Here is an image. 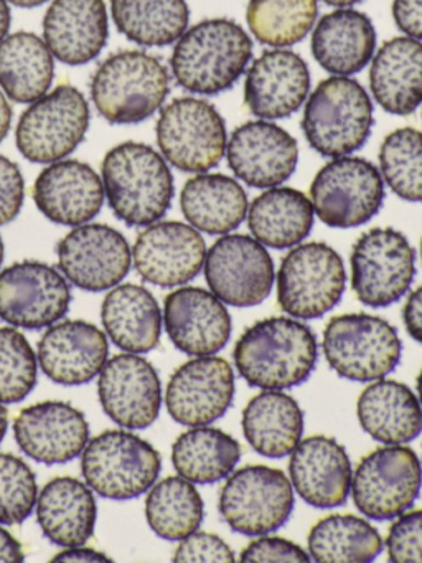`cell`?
<instances>
[{
    "mask_svg": "<svg viewBox=\"0 0 422 563\" xmlns=\"http://www.w3.org/2000/svg\"><path fill=\"white\" fill-rule=\"evenodd\" d=\"M20 450L43 464H65L78 457L89 441L85 415L65 401H42L23 408L13 421Z\"/></svg>",
    "mask_w": 422,
    "mask_h": 563,
    "instance_id": "cell-23",
    "label": "cell"
},
{
    "mask_svg": "<svg viewBox=\"0 0 422 563\" xmlns=\"http://www.w3.org/2000/svg\"><path fill=\"white\" fill-rule=\"evenodd\" d=\"M386 550L389 562H422V509L406 510L396 517L386 539Z\"/></svg>",
    "mask_w": 422,
    "mask_h": 563,
    "instance_id": "cell-46",
    "label": "cell"
},
{
    "mask_svg": "<svg viewBox=\"0 0 422 563\" xmlns=\"http://www.w3.org/2000/svg\"><path fill=\"white\" fill-rule=\"evenodd\" d=\"M7 427H9V411L3 407V404H0V443L5 437Z\"/></svg>",
    "mask_w": 422,
    "mask_h": 563,
    "instance_id": "cell-57",
    "label": "cell"
},
{
    "mask_svg": "<svg viewBox=\"0 0 422 563\" xmlns=\"http://www.w3.org/2000/svg\"><path fill=\"white\" fill-rule=\"evenodd\" d=\"M346 288L342 256L322 242L293 246L277 273V301L292 318L319 319L332 311Z\"/></svg>",
    "mask_w": 422,
    "mask_h": 563,
    "instance_id": "cell-9",
    "label": "cell"
},
{
    "mask_svg": "<svg viewBox=\"0 0 422 563\" xmlns=\"http://www.w3.org/2000/svg\"><path fill=\"white\" fill-rule=\"evenodd\" d=\"M52 562H111L108 555L98 550L86 549V547H68L63 552L56 553Z\"/></svg>",
    "mask_w": 422,
    "mask_h": 563,
    "instance_id": "cell-52",
    "label": "cell"
},
{
    "mask_svg": "<svg viewBox=\"0 0 422 563\" xmlns=\"http://www.w3.org/2000/svg\"><path fill=\"white\" fill-rule=\"evenodd\" d=\"M160 470L158 451L131 431H102L82 450L86 484L106 499L129 500L142 496L154 486Z\"/></svg>",
    "mask_w": 422,
    "mask_h": 563,
    "instance_id": "cell-7",
    "label": "cell"
},
{
    "mask_svg": "<svg viewBox=\"0 0 422 563\" xmlns=\"http://www.w3.org/2000/svg\"><path fill=\"white\" fill-rule=\"evenodd\" d=\"M323 2H325L326 5H332V8L345 9L359 4L362 0H323Z\"/></svg>",
    "mask_w": 422,
    "mask_h": 563,
    "instance_id": "cell-58",
    "label": "cell"
},
{
    "mask_svg": "<svg viewBox=\"0 0 422 563\" xmlns=\"http://www.w3.org/2000/svg\"><path fill=\"white\" fill-rule=\"evenodd\" d=\"M422 466L404 444H386L359 461L352 479L353 503L373 520H392L421 494Z\"/></svg>",
    "mask_w": 422,
    "mask_h": 563,
    "instance_id": "cell-13",
    "label": "cell"
},
{
    "mask_svg": "<svg viewBox=\"0 0 422 563\" xmlns=\"http://www.w3.org/2000/svg\"><path fill=\"white\" fill-rule=\"evenodd\" d=\"M43 37L63 64L78 67L95 60L109 37L104 0H53L43 18Z\"/></svg>",
    "mask_w": 422,
    "mask_h": 563,
    "instance_id": "cell-28",
    "label": "cell"
},
{
    "mask_svg": "<svg viewBox=\"0 0 422 563\" xmlns=\"http://www.w3.org/2000/svg\"><path fill=\"white\" fill-rule=\"evenodd\" d=\"M373 103L365 88L349 77L320 81L302 117L307 143L325 157L349 156L371 136Z\"/></svg>",
    "mask_w": 422,
    "mask_h": 563,
    "instance_id": "cell-5",
    "label": "cell"
},
{
    "mask_svg": "<svg viewBox=\"0 0 422 563\" xmlns=\"http://www.w3.org/2000/svg\"><path fill=\"white\" fill-rule=\"evenodd\" d=\"M165 331L171 344L187 355H214L230 342L233 322L223 301L207 289L185 286L167 295Z\"/></svg>",
    "mask_w": 422,
    "mask_h": 563,
    "instance_id": "cell-22",
    "label": "cell"
},
{
    "mask_svg": "<svg viewBox=\"0 0 422 563\" xmlns=\"http://www.w3.org/2000/svg\"><path fill=\"white\" fill-rule=\"evenodd\" d=\"M38 497L35 473L15 454L0 453V523L15 526L29 519Z\"/></svg>",
    "mask_w": 422,
    "mask_h": 563,
    "instance_id": "cell-45",
    "label": "cell"
},
{
    "mask_svg": "<svg viewBox=\"0 0 422 563\" xmlns=\"http://www.w3.org/2000/svg\"><path fill=\"white\" fill-rule=\"evenodd\" d=\"M310 555L292 540L280 537H259L241 552V562H309Z\"/></svg>",
    "mask_w": 422,
    "mask_h": 563,
    "instance_id": "cell-48",
    "label": "cell"
},
{
    "mask_svg": "<svg viewBox=\"0 0 422 563\" xmlns=\"http://www.w3.org/2000/svg\"><path fill=\"white\" fill-rule=\"evenodd\" d=\"M293 504V487L284 471L253 464L227 476L218 507L231 530L259 537L286 526Z\"/></svg>",
    "mask_w": 422,
    "mask_h": 563,
    "instance_id": "cell-11",
    "label": "cell"
},
{
    "mask_svg": "<svg viewBox=\"0 0 422 563\" xmlns=\"http://www.w3.org/2000/svg\"><path fill=\"white\" fill-rule=\"evenodd\" d=\"M385 180L363 157H333L313 177L310 202L330 229H356L378 216L385 202Z\"/></svg>",
    "mask_w": 422,
    "mask_h": 563,
    "instance_id": "cell-8",
    "label": "cell"
},
{
    "mask_svg": "<svg viewBox=\"0 0 422 563\" xmlns=\"http://www.w3.org/2000/svg\"><path fill=\"white\" fill-rule=\"evenodd\" d=\"M106 334L122 351L145 354L160 342L162 312L157 299L138 285L114 286L101 308Z\"/></svg>",
    "mask_w": 422,
    "mask_h": 563,
    "instance_id": "cell-33",
    "label": "cell"
},
{
    "mask_svg": "<svg viewBox=\"0 0 422 563\" xmlns=\"http://www.w3.org/2000/svg\"><path fill=\"white\" fill-rule=\"evenodd\" d=\"M33 202L46 219L58 225H85L101 210L104 187L88 164L56 161L36 177Z\"/></svg>",
    "mask_w": 422,
    "mask_h": 563,
    "instance_id": "cell-26",
    "label": "cell"
},
{
    "mask_svg": "<svg viewBox=\"0 0 422 563\" xmlns=\"http://www.w3.org/2000/svg\"><path fill=\"white\" fill-rule=\"evenodd\" d=\"M118 31L142 47H167L185 34L190 21L187 0H111Z\"/></svg>",
    "mask_w": 422,
    "mask_h": 563,
    "instance_id": "cell-39",
    "label": "cell"
},
{
    "mask_svg": "<svg viewBox=\"0 0 422 563\" xmlns=\"http://www.w3.org/2000/svg\"><path fill=\"white\" fill-rule=\"evenodd\" d=\"M95 494L88 484L75 477H55L36 497V520L49 542L56 545H85L95 533Z\"/></svg>",
    "mask_w": 422,
    "mask_h": 563,
    "instance_id": "cell-31",
    "label": "cell"
},
{
    "mask_svg": "<svg viewBox=\"0 0 422 563\" xmlns=\"http://www.w3.org/2000/svg\"><path fill=\"white\" fill-rule=\"evenodd\" d=\"M10 9L7 0H0V42L7 37L10 29Z\"/></svg>",
    "mask_w": 422,
    "mask_h": 563,
    "instance_id": "cell-55",
    "label": "cell"
},
{
    "mask_svg": "<svg viewBox=\"0 0 422 563\" xmlns=\"http://www.w3.org/2000/svg\"><path fill=\"white\" fill-rule=\"evenodd\" d=\"M310 48L323 70L333 77H352L375 57V25L363 12L336 9L320 19Z\"/></svg>",
    "mask_w": 422,
    "mask_h": 563,
    "instance_id": "cell-29",
    "label": "cell"
},
{
    "mask_svg": "<svg viewBox=\"0 0 422 563\" xmlns=\"http://www.w3.org/2000/svg\"><path fill=\"white\" fill-rule=\"evenodd\" d=\"M356 415L363 431L382 444H406L422 433L421 401L401 382L369 384L359 394Z\"/></svg>",
    "mask_w": 422,
    "mask_h": 563,
    "instance_id": "cell-32",
    "label": "cell"
},
{
    "mask_svg": "<svg viewBox=\"0 0 422 563\" xmlns=\"http://www.w3.org/2000/svg\"><path fill=\"white\" fill-rule=\"evenodd\" d=\"M234 398V372L230 362L213 355L191 358L168 380V415L184 427H207L220 420Z\"/></svg>",
    "mask_w": 422,
    "mask_h": 563,
    "instance_id": "cell-18",
    "label": "cell"
},
{
    "mask_svg": "<svg viewBox=\"0 0 422 563\" xmlns=\"http://www.w3.org/2000/svg\"><path fill=\"white\" fill-rule=\"evenodd\" d=\"M170 91V75L154 55L124 51L99 65L91 100L111 124H137L160 110Z\"/></svg>",
    "mask_w": 422,
    "mask_h": 563,
    "instance_id": "cell-4",
    "label": "cell"
},
{
    "mask_svg": "<svg viewBox=\"0 0 422 563\" xmlns=\"http://www.w3.org/2000/svg\"><path fill=\"white\" fill-rule=\"evenodd\" d=\"M25 199V180L19 166L0 156V225L13 222Z\"/></svg>",
    "mask_w": 422,
    "mask_h": 563,
    "instance_id": "cell-49",
    "label": "cell"
},
{
    "mask_svg": "<svg viewBox=\"0 0 422 563\" xmlns=\"http://www.w3.org/2000/svg\"><path fill=\"white\" fill-rule=\"evenodd\" d=\"M55 78V62L45 41L32 32H15L0 42V88L15 103L45 97Z\"/></svg>",
    "mask_w": 422,
    "mask_h": 563,
    "instance_id": "cell-37",
    "label": "cell"
},
{
    "mask_svg": "<svg viewBox=\"0 0 422 563\" xmlns=\"http://www.w3.org/2000/svg\"><path fill=\"white\" fill-rule=\"evenodd\" d=\"M56 253L62 275L82 291H108L131 269L127 240L118 230L101 223L76 227L62 239Z\"/></svg>",
    "mask_w": 422,
    "mask_h": 563,
    "instance_id": "cell-17",
    "label": "cell"
},
{
    "mask_svg": "<svg viewBox=\"0 0 422 563\" xmlns=\"http://www.w3.org/2000/svg\"><path fill=\"white\" fill-rule=\"evenodd\" d=\"M243 433L260 456H287L302 440L303 411L282 390H264L251 398L243 411Z\"/></svg>",
    "mask_w": 422,
    "mask_h": 563,
    "instance_id": "cell-35",
    "label": "cell"
},
{
    "mask_svg": "<svg viewBox=\"0 0 422 563\" xmlns=\"http://www.w3.org/2000/svg\"><path fill=\"white\" fill-rule=\"evenodd\" d=\"M379 169L389 189L406 202H422V133L401 128L379 147Z\"/></svg>",
    "mask_w": 422,
    "mask_h": 563,
    "instance_id": "cell-43",
    "label": "cell"
},
{
    "mask_svg": "<svg viewBox=\"0 0 422 563\" xmlns=\"http://www.w3.org/2000/svg\"><path fill=\"white\" fill-rule=\"evenodd\" d=\"M23 559L25 555L19 540L9 530L0 527V562L16 563L23 562Z\"/></svg>",
    "mask_w": 422,
    "mask_h": 563,
    "instance_id": "cell-53",
    "label": "cell"
},
{
    "mask_svg": "<svg viewBox=\"0 0 422 563\" xmlns=\"http://www.w3.org/2000/svg\"><path fill=\"white\" fill-rule=\"evenodd\" d=\"M185 219L208 235H226L247 217L246 192L237 180L224 174H204L187 180L180 194Z\"/></svg>",
    "mask_w": 422,
    "mask_h": 563,
    "instance_id": "cell-34",
    "label": "cell"
},
{
    "mask_svg": "<svg viewBox=\"0 0 422 563\" xmlns=\"http://www.w3.org/2000/svg\"><path fill=\"white\" fill-rule=\"evenodd\" d=\"M421 255H422V240H421Z\"/></svg>",
    "mask_w": 422,
    "mask_h": 563,
    "instance_id": "cell-61",
    "label": "cell"
},
{
    "mask_svg": "<svg viewBox=\"0 0 422 563\" xmlns=\"http://www.w3.org/2000/svg\"><path fill=\"white\" fill-rule=\"evenodd\" d=\"M402 319H404L406 331L422 344V286L411 292L404 309H402Z\"/></svg>",
    "mask_w": 422,
    "mask_h": 563,
    "instance_id": "cell-51",
    "label": "cell"
},
{
    "mask_svg": "<svg viewBox=\"0 0 422 563\" xmlns=\"http://www.w3.org/2000/svg\"><path fill=\"white\" fill-rule=\"evenodd\" d=\"M392 19L402 34L422 41V0H392Z\"/></svg>",
    "mask_w": 422,
    "mask_h": 563,
    "instance_id": "cell-50",
    "label": "cell"
},
{
    "mask_svg": "<svg viewBox=\"0 0 422 563\" xmlns=\"http://www.w3.org/2000/svg\"><path fill=\"white\" fill-rule=\"evenodd\" d=\"M312 202L292 187H273L253 200L247 209V225L257 242L270 249L300 245L313 229Z\"/></svg>",
    "mask_w": 422,
    "mask_h": 563,
    "instance_id": "cell-36",
    "label": "cell"
},
{
    "mask_svg": "<svg viewBox=\"0 0 422 563\" xmlns=\"http://www.w3.org/2000/svg\"><path fill=\"white\" fill-rule=\"evenodd\" d=\"M98 395L104 413L127 430H144L160 413L157 371L151 362L131 352L106 361L99 372Z\"/></svg>",
    "mask_w": 422,
    "mask_h": 563,
    "instance_id": "cell-19",
    "label": "cell"
},
{
    "mask_svg": "<svg viewBox=\"0 0 422 563\" xmlns=\"http://www.w3.org/2000/svg\"><path fill=\"white\" fill-rule=\"evenodd\" d=\"M10 4L15 5V8L22 9H33L38 8V5L45 4L48 0H7Z\"/></svg>",
    "mask_w": 422,
    "mask_h": 563,
    "instance_id": "cell-56",
    "label": "cell"
},
{
    "mask_svg": "<svg viewBox=\"0 0 422 563\" xmlns=\"http://www.w3.org/2000/svg\"><path fill=\"white\" fill-rule=\"evenodd\" d=\"M316 14V0H249L246 21L257 42L267 47L286 48L309 35Z\"/></svg>",
    "mask_w": 422,
    "mask_h": 563,
    "instance_id": "cell-42",
    "label": "cell"
},
{
    "mask_svg": "<svg viewBox=\"0 0 422 563\" xmlns=\"http://www.w3.org/2000/svg\"><path fill=\"white\" fill-rule=\"evenodd\" d=\"M207 243L197 229L181 222H155L135 240L132 258L144 282L160 288L187 285L207 258Z\"/></svg>",
    "mask_w": 422,
    "mask_h": 563,
    "instance_id": "cell-21",
    "label": "cell"
},
{
    "mask_svg": "<svg viewBox=\"0 0 422 563\" xmlns=\"http://www.w3.org/2000/svg\"><path fill=\"white\" fill-rule=\"evenodd\" d=\"M226 159L234 176L247 186L273 189L296 173L299 144L279 124L249 121L231 133Z\"/></svg>",
    "mask_w": 422,
    "mask_h": 563,
    "instance_id": "cell-20",
    "label": "cell"
},
{
    "mask_svg": "<svg viewBox=\"0 0 422 563\" xmlns=\"http://www.w3.org/2000/svg\"><path fill=\"white\" fill-rule=\"evenodd\" d=\"M352 289L369 308H388L409 291L415 278V252L406 235L395 229L363 233L352 256Z\"/></svg>",
    "mask_w": 422,
    "mask_h": 563,
    "instance_id": "cell-14",
    "label": "cell"
},
{
    "mask_svg": "<svg viewBox=\"0 0 422 563\" xmlns=\"http://www.w3.org/2000/svg\"><path fill=\"white\" fill-rule=\"evenodd\" d=\"M71 289L65 276L40 262H20L0 273V319L23 329H43L65 318Z\"/></svg>",
    "mask_w": 422,
    "mask_h": 563,
    "instance_id": "cell-16",
    "label": "cell"
},
{
    "mask_svg": "<svg viewBox=\"0 0 422 563\" xmlns=\"http://www.w3.org/2000/svg\"><path fill=\"white\" fill-rule=\"evenodd\" d=\"M3 262V242L2 236H0V265H2Z\"/></svg>",
    "mask_w": 422,
    "mask_h": 563,
    "instance_id": "cell-60",
    "label": "cell"
},
{
    "mask_svg": "<svg viewBox=\"0 0 422 563\" xmlns=\"http://www.w3.org/2000/svg\"><path fill=\"white\" fill-rule=\"evenodd\" d=\"M32 345L15 328H0V404L22 401L36 384Z\"/></svg>",
    "mask_w": 422,
    "mask_h": 563,
    "instance_id": "cell-44",
    "label": "cell"
},
{
    "mask_svg": "<svg viewBox=\"0 0 422 563\" xmlns=\"http://www.w3.org/2000/svg\"><path fill=\"white\" fill-rule=\"evenodd\" d=\"M145 519L155 536L180 542L200 529L204 519L203 499L185 477H165L151 487L145 499Z\"/></svg>",
    "mask_w": 422,
    "mask_h": 563,
    "instance_id": "cell-41",
    "label": "cell"
},
{
    "mask_svg": "<svg viewBox=\"0 0 422 563\" xmlns=\"http://www.w3.org/2000/svg\"><path fill=\"white\" fill-rule=\"evenodd\" d=\"M101 176L109 207L125 225H152L170 209L174 176L164 156L147 144L127 141L112 147Z\"/></svg>",
    "mask_w": 422,
    "mask_h": 563,
    "instance_id": "cell-3",
    "label": "cell"
},
{
    "mask_svg": "<svg viewBox=\"0 0 422 563\" xmlns=\"http://www.w3.org/2000/svg\"><path fill=\"white\" fill-rule=\"evenodd\" d=\"M174 562H234V552L221 537L210 532H193L180 540Z\"/></svg>",
    "mask_w": 422,
    "mask_h": 563,
    "instance_id": "cell-47",
    "label": "cell"
},
{
    "mask_svg": "<svg viewBox=\"0 0 422 563\" xmlns=\"http://www.w3.org/2000/svg\"><path fill=\"white\" fill-rule=\"evenodd\" d=\"M233 357L249 387L287 390L309 380L319 347L309 325L290 318H267L243 332Z\"/></svg>",
    "mask_w": 422,
    "mask_h": 563,
    "instance_id": "cell-1",
    "label": "cell"
},
{
    "mask_svg": "<svg viewBox=\"0 0 422 563\" xmlns=\"http://www.w3.org/2000/svg\"><path fill=\"white\" fill-rule=\"evenodd\" d=\"M88 126L85 95L71 85H59L23 111L16 124V147L30 163H56L79 146Z\"/></svg>",
    "mask_w": 422,
    "mask_h": 563,
    "instance_id": "cell-12",
    "label": "cell"
},
{
    "mask_svg": "<svg viewBox=\"0 0 422 563\" xmlns=\"http://www.w3.org/2000/svg\"><path fill=\"white\" fill-rule=\"evenodd\" d=\"M10 124H12V108H10L9 101L0 91V143L9 134Z\"/></svg>",
    "mask_w": 422,
    "mask_h": 563,
    "instance_id": "cell-54",
    "label": "cell"
},
{
    "mask_svg": "<svg viewBox=\"0 0 422 563\" xmlns=\"http://www.w3.org/2000/svg\"><path fill=\"white\" fill-rule=\"evenodd\" d=\"M253 42L237 22L208 19L185 31L171 52L178 87L195 95L223 93L246 71Z\"/></svg>",
    "mask_w": 422,
    "mask_h": 563,
    "instance_id": "cell-2",
    "label": "cell"
},
{
    "mask_svg": "<svg viewBox=\"0 0 422 563\" xmlns=\"http://www.w3.org/2000/svg\"><path fill=\"white\" fill-rule=\"evenodd\" d=\"M240 460V443L231 434L208 424L185 431L171 446L175 471L193 484L226 479Z\"/></svg>",
    "mask_w": 422,
    "mask_h": 563,
    "instance_id": "cell-38",
    "label": "cell"
},
{
    "mask_svg": "<svg viewBox=\"0 0 422 563\" xmlns=\"http://www.w3.org/2000/svg\"><path fill=\"white\" fill-rule=\"evenodd\" d=\"M369 88L389 114L409 117L422 104V44L411 37L386 42L373 57Z\"/></svg>",
    "mask_w": 422,
    "mask_h": 563,
    "instance_id": "cell-30",
    "label": "cell"
},
{
    "mask_svg": "<svg viewBox=\"0 0 422 563\" xmlns=\"http://www.w3.org/2000/svg\"><path fill=\"white\" fill-rule=\"evenodd\" d=\"M415 384H418L419 401H421L422 405V368L421 372H419L418 382H415Z\"/></svg>",
    "mask_w": 422,
    "mask_h": 563,
    "instance_id": "cell-59",
    "label": "cell"
},
{
    "mask_svg": "<svg viewBox=\"0 0 422 563\" xmlns=\"http://www.w3.org/2000/svg\"><path fill=\"white\" fill-rule=\"evenodd\" d=\"M322 347L336 375L363 384L385 378L402 357V342L395 325L363 312L330 319Z\"/></svg>",
    "mask_w": 422,
    "mask_h": 563,
    "instance_id": "cell-6",
    "label": "cell"
},
{
    "mask_svg": "<svg viewBox=\"0 0 422 563\" xmlns=\"http://www.w3.org/2000/svg\"><path fill=\"white\" fill-rule=\"evenodd\" d=\"M108 354V338L95 324L65 321L49 325L43 334L36 361L49 380L75 387L99 375Z\"/></svg>",
    "mask_w": 422,
    "mask_h": 563,
    "instance_id": "cell-27",
    "label": "cell"
},
{
    "mask_svg": "<svg viewBox=\"0 0 422 563\" xmlns=\"http://www.w3.org/2000/svg\"><path fill=\"white\" fill-rule=\"evenodd\" d=\"M310 559L319 563H366L382 552L381 536L362 517L332 514L323 517L309 533Z\"/></svg>",
    "mask_w": 422,
    "mask_h": 563,
    "instance_id": "cell-40",
    "label": "cell"
},
{
    "mask_svg": "<svg viewBox=\"0 0 422 563\" xmlns=\"http://www.w3.org/2000/svg\"><path fill=\"white\" fill-rule=\"evenodd\" d=\"M204 278L224 305L253 308L269 298L276 272L263 243L254 236L226 233L207 252Z\"/></svg>",
    "mask_w": 422,
    "mask_h": 563,
    "instance_id": "cell-15",
    "label": "cell"
},
{
    "mask_svg": "<svg viewBox=\"0 0 422 563\" xmlns=\"http://www.w3.org/2000/svg\"><path fill=\"white\" fill-rule=\"evenodd\" d=\"M289 476L303 503L316 509H333L348 499L352 461L338 441L313 434L300 440L290 453Z\"/></svg>",
    "mask_w": 422,
    "mask_h": 563,
    "instance_id": "cell-25",
    "label": "cell"
},
{
    "mask_svg": "<svg viewBox=\"0 0 422 563\" xmlns=\"http://www.w3.org/2000/svg\"><path fill=\"white\" fill-rule=\"evenodd\" d=\"M155 134L164 159L184 173H208L226 154L223 117L200 98H177L168 103L160 111Z\"/></svg>",
    "mask_w": 422,
    "mask_h": 563,
    "instance_id": "cell-10",
    "label": "cell"
},
{
    "mask_svg": "<svg viewBox=\"0 0 422 563\" xmlns=\"http://www.w3.org/2000/svg\"><path fill=\"white\" fill-rule=\"evenodd\" d=\"M310 71L300 55L284 48L260 54L244 80V104L260 120H284L306 103Z\"/></svg>",
    "mask_w": 422,
    "mask_h": 563,
    "instance_id": "cell-24",
    "label": "cell"
}]
</instances>
